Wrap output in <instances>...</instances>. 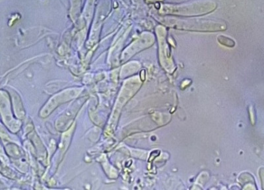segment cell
I'll return each mask as SVG.
<instances>
[{
    "label": "cell",
    "instance_id": "obj_1",
    "mask_svg": "<svg viewBox=\"0 0 264 190\" xmlns=\"http://www.w3.org/2000/svg\"><path fill=\"white\" fill-rule=\"evenodd\" d=\"M219 43L228 48H233L235 45V41L232 38L225 35H219L217 38Z\"/></svg>",
    "mask_w": 264,
    "mask_h": 190
}]
</instances>
